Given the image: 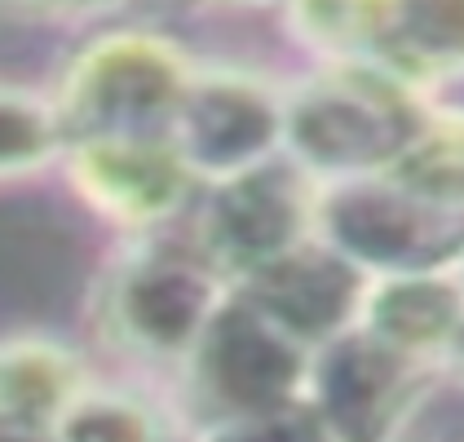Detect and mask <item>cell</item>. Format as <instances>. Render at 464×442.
<instances>
[{
  "mask_svg": "<svg viewBox=\"0 0 464 442\" xmlns=\"http://www.w3.org/2000/svg\"><path fill=\"white\" fill-rule=\"evenodd\" d=\"M420 124L425 115L411 89L354 62H336L284 98V150L292 164L336 182L381 178Z\"/></svg>",
  "mask_w": 464,
  "mask_h": 442,
  "instance_id": "obj_1",
  "label": "cell"
},
{
  "mask_svg": "<svg viewBox=\"0 0 464 442\" xmlns=\"http://www.w3.org/2000/svg\"><path fill=\"white\" fill-rule=\"evenodd\" d=\"M190 75L181 49L160 36L115 32L93 40L53 98L67 147L84 138H169Z\"/></svg>",
  "mask_w": 464,
  "mask_h": 442,
  "instance_id": "obj_2",
  "label": "cell"
},
{
  "mask_svg": "<svg viewBox=\"0 0 464 442\" xmlns=\"http://www.w3.org/2000/svg\"><path fill=\"white\" fill-rule=\"evenodd\" d=\"M181 363L190 376V399L204 407L208 425L305 403L314 368L310 350L275 328L244 296H226L217 305Z\"/></svg>",
  "mask_w": 464,
  "mask_h": 442,
  "instance_id": "obj_3",
  "label": "cell"
},
{
  "mask_svg": "<svg viewBox=\"0 0 464 442\" xmlns=\"http://www.w3.org/2000/svg\"><path fill=\"white\" fill-rule=\"evenodd\" d=\"M226 296V279L204 253L186 257L178 248H142L111 270L98 323L107 341L133 354L186 359Z\"/></svg>",
  "mask_w": 464,
  "mask_h": 442,
  "instance_id": "obj_4",
  "label": "cell"
},
{
  "mask_svg": "<svg viewBox=\"0 0 464 442\" xmlns=\"http://www.w3.org/2000/svg\"><path fill=\"white\" fill-rule=\"evenodd\" d=\"M314 221L319 195L301 182V168L266 159L239 178L217 182V195L204 208L199 253L213 261L221 279L244 283L292 248L310 244Z\"/></svg>",
  "mask_w": 464,
  "mask_h": 442,
  "instance_id": "obj_5",
  "label": "cell"
},
{
  "mask_svg": "<svg viewBox=\"0 0 464 442\" xmlns=\"http://www.w3.org/2000/svg\"><path fill=\"white\" fill-rule=\"evenodd\" d=\"M169 138L195 178H239L284 147V98L252 75L195 72Z\"/></svg>",
  "mask_w": 464,
  "mask_h": 442,
  "instance_id": "obj_6",
  "label": "cell"
},
{
  "mask_svg": "<svg viewBox=\"0 0 464 442\" xmlns=\"http://www.w3.org/2000/svg\"><path fill=\"white\" fill-rule=\"evenodd\" d=\"M341 62L429 89L464 75V0H354Z\"/></svg>",
  "mask_w": 464,
  "mask_h": 442,
  "instance_id": "obj_7",
  "label": "cell"
},
{
  "mask_svg": "<svg viewBox=\"0 0 464 442\" xmlns=\"http://www.w3.org/2000/svg\"><path fill=\"white\" fill-rule=\"evenodd\" d=\"M416 359H402L350 328L327 341L323 359L310 368L305 403L323 416L336 442H385L416 389Z\"/></svg>",
  "mask_w": 464,
  "mask_h": 442,
  "instance_id": "obj_8",
  "label": "cell"
},
{
  "mask_svg": "<svg viewBox=\"0 0 464 442\" xmlns=\"http://www.w3.org/2000/svg\"><path fill=\"white\" fill-rule=\"evenodd\" d=\"M367 293V270L354 265L332 244H301L275 265L244 279V301H252L279 332L305 350L327 345L358 328V310Z\"/></svg>",
  "mask_w": 464,
  "mask_h": 442,
  "instance_id": "obj_9",
  "label": "cell"
},
{
  "mask_svg": "<svg viewBox=\"0 0 464 442\" xmlns=\"http://www.w3.org/2000/svg\"><path fill=\"white\" fill-rule=\"evenodd\" d=\"M75 190L111 221L155 226L173 217L195 182L173 138H84L63 150Z\"/></svg>",
  "mask_w": 464,
  "mask_h": 442,
  "instance_id": "obj_10",
  "label": "cell"
},
{
  "mask_svg": "<svg viewBox=\"0 0 464 442\" xmlns=\"http://www.w3.org/2000/svg\"><path fill=\"white\" fill-rule=\"evenodd\" d=\"M464 323V283L460 274L442 270H398L376 283H367L358 332L381 341L385 350L402 359H425L451 350L456 332Z\"/></svg>",
  "mask_w": 464,
  "mask_h": 442,
  "instance_id": "obj_11",
  "label": "cell"
},
{
  "mask_svg": "<svg viewBox=\"0 0 464 442\" xmlns=\"http://www.w3.org/2000/svg\"><path fill=\"white\" fill-rule=\"evenodd\" d=\"M89 389L67 345L44 336L0 341V425L53 434L58 416Z\"/></svg>",
  "mask_w": 464,
  "mask_h": 442,
  "instance_id": "obj_12",
  "label": "cell"
},
{
  "mask_svg": "<svg viewBox=\"0 0 464 442\" xmlns=\"http://www.w3.org/2000/svg\"><path fill=\"white\" fill-rule=\"evenodd\" d=\"M381 182L433 213L464 208V115H425L416 138L398 150Z\"/></svg>",
  "mask_w": 464,
  "mask_h": 442,
  "instance_id": "obj_13",
  "label": "cell"
},
{
  "mask_svg": "<svg viewBox=\"0 0 464 442\" xmlns=\"http://www.w3.org/2000/svg\"><path fill=\"white\" fill-rule=\"evenodd\" d=\"M63 150L67 133L53 110V98H40L18 84H0V182L36 173Z\"/></svg>",
  "mask_w": 464,
  "mask_h": 442,
  "instance_id": "obj_14",
  "label": "cell"
},
{
  "mask_svg": "<svg viewBox=\"0 0 464 442\" xmlns=\"http://www.w3.org/2000/svg\"><path fill=\"white\" fill-rule=\"evenodd\" d=\"M53 442H169L155 407L129 394L84 389L53 425Z\"/></svg>",
  "mask_w": 464,
  "mask_h": 442,
  "instance_id": "obj_15",
  "label": "cell"
},
{
  "mask_svg": "<svg viewBox=\"0 0 464 442\" xmlns=\"http://www.w3.org/2000/svg\"><path fill=\"white\" fill-rule=\"evenodd\" d=\"M204 442H336L323 416L310 403H292L266 416H244V420H221L208 425Z\"/></svg>",
  "mask_w": 464,
  "mask_h": 442,
  "instance_id": "obj_16",
  "label": "cell"
},
{
  "mask_svg": "<svg viewBox=\"0 0 464 442\" xmlns=\"http://www.w3.org/2000/svg\"><path fill=\"white\" fill-rule=\"evenodd\" d=\"M9 9H27V14H93L107 9L115 0H0Z\"/></svg>",
  "mask_w": 464,
  "mask_h": 442,
  "instance_id": "obj_17",
  "label": "cell"
},
{
  "mask_svg": "<svg viewBox=\"0 0 464 442\" xmlns=\"http://www.w3.org/2000/svg\"><path fill=\"white\" fill-rule=\"evenodd\" d=\"M0 442H53V434H40V429H14V425H0Z\"/></svg>",
  "mask_w": 464,
  "mask_h": 442,
  "instance_id": "obj_18",
  "label": "cell"
},
{
  "mask_svg": "<svg viewBox=\"0 0 464 442\" xmlns=\"http://www.w3.org/2000/svg\"><path fill=\"white\" fill-rule=\"evenodd\" d=\"M447 354H456V359L464 363V323H460V332H456V341H451V350H447Z\"/></svg>",
  "mask_w": 464,
  "mask_h": 442,
  "instance_id": "obj_19",
  "label": "cell"
},
{
  "mask_svg": "<svg viewBox=\"0 0 464 442\" xmlns=\"http://www.w3.org/2000/svg\"><path fill=\"white\" fill-rule=\"evenodd\" d=\"M230 5H270V0H230Z\"/></svg>",
  "mask_w": 464,
  "mask_h": 442,
  "instance_id": "obj_20",
  "label": "cell"
},
{
  "mask_svg": "<svg viewBox=\"0 0 464 442\" xmlns=\"http://www.w3.org/2000/svg\"><path fill=\"white\" fill-rule=\"evenodd\" d=\"M460 283H464V257H460Z\"/></svg>",
  "mask_w": 464,
  "mask_h": 442,
  "instance_id": "obj_21",
  "label": "cell"
}]
</instances>
